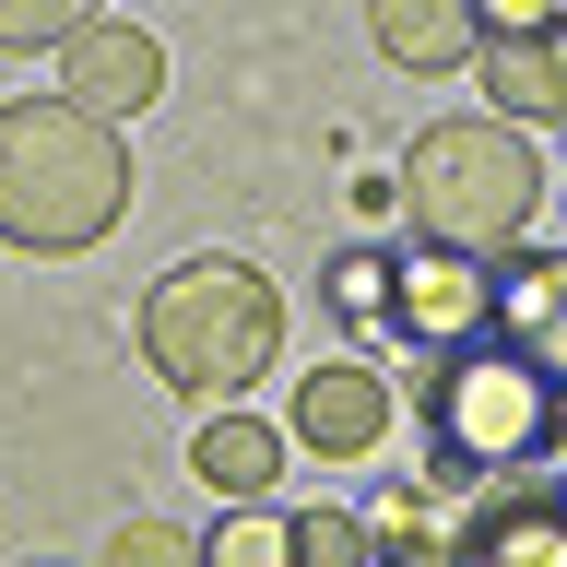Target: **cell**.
I'll use <instances>...</instances> for the list:
<instances>
[{
  "mask_svg": "<svg viewBox=\"0 0 567 567\" xmlns=\"http://www.w3.org/2000/svg\"><path fill=\"white\" fill-rule=\"evenodd\" d=\"M189 473H202L225 508L272 496V473H284V425H260V414H213L202 437H189Z\"/></svg>",
  "mask_w": 567,
  "mask_h": 567,
  "instance_id": "8fae6325",
  "label": "cell"
},
{
  "mask_svg": "<svg viewBox=\"0 0 567 567\" xmlns=\"http://www.w3.org/2000/svg\"><path fill=\"white\" fill-rule=\"evenodd\" d=\"M142 354H154V379H166L177 402L225 414L237 390L272 379V354H284V284H260L248 260H225V248L166 260L154 296H142Z\"/></svg>",
  "mask_w": 567,
  "mask_h": 567,
  "instance_id": "3957f363",
  "label": "cell"
},
{
  "mask_svg": "<svg viewBox=\"0 0 567 567\" xmlns=\"http://www.w3.org/2000/svg\"><path fill=\"white\" fill-rule=\"evenodd\" d=\"M461 567H567V485H496L461 520Z\"/></svg>",
  "mask_w": 567,
  "mask_h": 567,
  "instance_id": "ba28073f",
  "label": "cell"
},
{
  "mask_svg": "<svg viewBox=\"0 0 567 567\" xmlns=\"http://www.w3.org/2000/svg\"><path fill=\"white\" fill-rule=\"evenodd\" d=\"M496 331L567 354V248H532V260L508 248V260H496Z\"/></svg>",
  "mask_w": 567,
  "mask_h": 567,
  "instance_id": "7c38bea8",
  "label": "cell"
},
{
  "mask_svg": "<svg viewBox=\"0 0 567 567\" xmlns=\"http://www.w3.org/2000/svg\"><path fill=\"white\" fill-rule=\"evenodd\" d=\"M390 331L425 354L473 343V331H496V260H473V248H390Z\"/></svg>",
  "mask_w": 567,
  "mask_h": 567,
  "instance_id": "5b68a950",
  "label": "cell"
},
{
  "mask_svg": "<svg viewBox=\"0 0 567 567\" xmlns=\"http://www.w3.org/2000/svg\"><path fill=\"white\" fill-rule=\"evenodd\" d=\"M473 24L485 35H544V24H567V0H473Z\"/></svg>",
  "mask_w": 567,
  "mask_h": 567,
  "instance_id": "d6986e66",
  "label": "cell"
},
{
  "mask_svg": "<svg viewBox=\"0 0 567 567\" xmlns=\"http://www.w3.org/2000/svg\"><path fill=\"white\" fill-rule=\"evenodd\" d=\"M473 71H485V106L496 118H567V24H544V35H485L473 48Z\"/></svg>",
  "mask_w": 567,
  "mask_h": 567,
  "instance_id": "9c48e42d",
  "label": "cell"
},
{
  "mask_svg": "<svg viewBox=\"0 0 567 567\" xmlns=\"http://www.w3.org/2000/svg\"><path fill=\"white\" fill-rule=\"evenodd\" d=\"M390 414H402V390H390L367 354H331V367H308V379L284 390V437L308 461H367L390 437Z\"/></svg>",
  "mask_w": 567,
  "mask_h": 567,
  "instance_id": "8992f818",
  "label": "cell"
},
{
  "mask_svg": "<svg viewBox=\"0 0 567 567\" xmlns=\"http://www.w3.org/2000/svg\"><path fill=\"white\" fill-rule=\"evenodd\" d=\"M106 567H202V544H189V532H166V520H131L118 544H106Z\"/></svg>",
  "mask_w": 567,
  "mask_h": 567,
  "instance_id": "ac0fdd59",
  "label": "cell"
},
{
  "mask_svg": "<svg viewBox=\"0 0 567 567\" xmlns=\"http://www.w3.org/2000/svg\"><path fill=\"white\" fill-rule=\"evenodd\" d=\"M118 213H131L118 118H95V106H71V95H12L0 106V237L12 248L71 260V248H95Z\"/></svg>",
  "mask_w": 567,
  "mask_h": 567,
  "instance_id": "7a4b0ae2",
  "label": "cell"
},
{
  "mask_svg": "<svg viewBox=\"0 0 567 567\" xmlns=\"http://www.w3.org/2000/svg\"><path fill=\"white\" fill-rule=\"evenodd\" d=\"M202 567H296V544H284V520L260 508V496H248V508H225V520H213Z\"/></svg>",
  "mask_w": 567,
  "mask_h": 567,
  "instance_id": "2e32d148",
  "label": "cell"
},
{
  "mask_svg": "<svg viewBox=\"0 0 567 567\" xmlns=\"http://www.w3.org/2000/svg\"><path fill=\"white\" fill-rule=\"evenodd\" d=\"M367 35H379L390 71H461L473 48H485L473 0H367Z\"/></svg>",
  "mask_w": 567,
  "mask_h": 567,
  "instance_id": "30bf717a",
  "label": "cell"
},
{
  "mask_svg": "<svg viewBox=\"0 0 567 567\" xmlns=\"http://www.w3.org/2000/svg\"><path fill=\"white\" fill-rule=\"evenodd\" d=\"M461 520H473V508H461L450 485H402V496H379V556L390 567H461Z\"/></svg>",
  "mask_w": 567,
  "mask_h": 567,
  "instance_id": "4fadbf2b",
  "label": "cell"
},
{
  "mask_svg": "<svg viewBox=\"0 0 567 567\" xmlns=\"http://www.w3.org/2000/svg\"><path fill=\"white\" fill-rule=\"evenodd\" d=\"M284 544H296V567H367V556H379L367 508H296V520H284Z\"/></svg>",
  "mask_w": 567,
  "mask_h": 567,
  "instance_id": "5bb4252c",
  "label": "cell"
},
{
  "mask_svg": "<svg viewBox=\"0 0 567 567\" xmlns=\"http://www.w3.org/2000/svg\"><path fill=\"white\" fill-rule=\"evenodd\" d=\"M95 24V0H0V48H60Z\"/></svg>",
  "mask_w": 567,
  "mask_h": 567,
  "instance_id": "e0dca14e",
  "label": "cell"
},
{
  "mask_svg": "<svg viewBox=\"0 0 567 567\" xmlns=\"http://www.w3.org/2000/svg\"><path fill=\"white\" fill-rule=\"evenodd\" d=\"M367 567H390V556H367Z\"/></svg>",
  "mask_w": 567,
  "mask_h": 567,
  "instance_id": "ffe728a7",
  "label": "cell"
},
{
  "mask_svg": "<svg viewBox=\"0 0 567 567\" xmlns=\"http://www.w3.org/2000/svg\"><path fill=\"white\" fill-rule=\"evenodd\" d=\"M60 95L71 106H95V118H131V106H154L166 95V48L142 24H83V35H60Z\"/></svg>",
  "mask_w": 567,
  "mask_h": 567,
  "instance_id": "52a82bcc",
  "label": "cell"
},
{
  "mask_svg": "<svg viewBox=\"0 0 567 567\" xmlns=\"http://www.w3.org/2000/svg\"><path fill=\"white\" fill-rule=\"evenodd\" d=\"M319 284H331V319L343 331H390V248H343Z\"/></svg>",
  "mask_w": 567,
  "mask_h": 567,
  "instance_id": "9a60e30c",
  "label": "cell"
},
{
  "mask_svg": "<svg viewBox=\"0 0 567 567\" xmlns=\"http://www.w3.org/2000/svg\"><path fill=\"white\" fill-rule=\"evenodd\" d=\"M402 213H414V237L437 248H473V260H508L532 237V213H544V154H532L520 118H437L414 131L402 154Z\"/></svg>",
  "mask_w": 567,
  "mask_h": 567,
  "instance_id": "277c9868",
  "label": "cell"
},
{
  "mask_svg": "<svg viewBox=\"0 0 567 567\" xmlns=\"http://www.w3.org/2000/svg\"><path fill=\"white\" fill-rule=\"evenodd\" d=\"M425 485H450L461 508L485 485H520L532 461H567V367L544 343H508V331H473L425 367Z\"/></svg>",
  "mask_w": 567,
  "mask_h": 567,
  "instance_id": "6da1fadb",
  "label": "cell"
}]
</instances>
